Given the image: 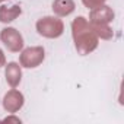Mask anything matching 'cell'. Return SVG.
<instances>
[{
	"label": "cell",
	"instance_id": "7a4b0ae2",
	"mask_svg": "<svg viewBox=\"0 0 124 124\" xmlns=\"http://www.w3.org/2000/svg\"><path fill=\"white\" fill-rule=\"evenodd\" d=\"M114 10L107 6V5H101L98 8L91 9L89 13V23L93 29V32L98 35V38L101 39H111L114 32L109 26V23L114 21Z\"/></svg>",
	"mask_w": 124,
	"mask_h": 124
},
{
	"label": "cell",
	"instance_id": "6da1fadb",
	"mask_svg": "<svg viewBox=\"0 0 124 124\" xmlns=\"http://www.w3.org/2000/svg\"><path fill=\"white\" fill-rule=\"evenodd\" d=\"M72 35H73L76 51L80 55L91 54L93 50H96L99 44L98 35L93 32L91 23L83 16H79L72 22Z\"/></svg>",
	"mask_w": 124,
	"mask_h": 124
},
{
	"label": "cell",
	"instance_id": "4fadbf2b",
	"mask_svg": "<svg viewBox=\"0 0 124 124\" xmlns=\"http://www.w3.org/2000/svg\"><path fill=\"white\" fill-rule=\"evenodd\" d=\"M2 2H6V0H0V3H2Z\"/></svg>",
	"mask_w": 124,
	"mask_h": 124
},
{
	"label": "cell",
	"instance_id": "30bf717a",
	"mask_svg": "<svg viewBox=\"0 0 124 124\" xmlns=\"http://www.w3.org/2000/svg\"><path fill=\"white\" fill-rule=\"evenodd\" d=\"M105 2L107 0H82V3L91 10V9H93V8H98V6H101V5H105Z\"/></svg>",
	"mask_w": 124,
	"mask_h": 124
},
{
	"label": "cell",
	"instance_id": "3957f363",
	"mask_svg": "<svg viewBox=\"0 0 124 124\" xmlns=\"http://www.w3.org/2000/svg\"><path fill=\"white\" fill-rule=\"evenodd\" d=\"M37 32L45 38H58L64 31V23L58 16H44L37 22Z\"/></svg>",
	"mask_w": 124,
	"mask_h": 124
},
{
	"label": "cell",
	"instance_id": "8992f818",
	"mask_svg": "<svg viewBox=\"0 0 124 124\" xmlns=\"http://www.w3.org/2000/svg\"><path fill=\"white\" fill-rule=\"evenodd\" d=\"M23 104H25V98L16 88H12L3 98V108L10 114L18 112L23 107Z\"/></svg>",
	"mask_w": 124,
	"mask_h": 124
},
{
	"label": "cell",
	"instance_id": "7c38bea8",
	"mask_svg": "<svg viewBox=\"0 0 124 124\" xmlns=\"http://www.w3.org/2000/svg\"><path fill=\"white\" fill-rule=\"evenodd\" d=\"M3 66H6V57H5L3 51L0 50V67H3Z\"/></svg>",
	"mask_w": 124,
	"mask_h": 124
},
{
	"label": "cell",
	"instance_id": "9c48e42d",
	"mask_svg": "<svg viewBox=\"0 0 124 124\" xmlns=\"http://www.w3.org/2000/svg\"><path fill=\"white\" fill-rule=\"evenodd\" d=\"M22 13V8L19 5H13V6H0V22L3 23H9L13 22L19 15Z\"/></svg>",
	"mask_w": 124,
	"mask_h": 124
},
{
	"label": "cell",
	"instance_id": "277c9868",
	"mask_svg": "<svg viewBox=\"0 0 124 124\" xmlns=\"http://www.w3.org/2000/svg\"><path fill=\"white\" fill-rule=\"evenodd\" d=\"M45 58V51L42 47H29L25 48L21 54V66L26 69H35L38 67Z\"/></svg>",
	"mask_w": 124,
	"mask_h": 124
},
{
	"label": "cell",
	"instance_id": "5b68a950",
	"mask_svg": "<svg viewBox=\"0 0 124 124\" xmlns=\"http://www.w3.org/2000/svg\"><path fill=\"white\" fill-rule=\"evenodd\" d=\"M0 39L2 42L8 47L9 51L12 53H19L23 48V38L21 35V32L12 26H8L5 29H2L0 32Z\"/></svg>",
	"mask_w": 124,
	"mask_h": 124
},
{
	"label": "cell",
	"instance_id": "8fae6325",
	"mask_svg": "<svg viewBox=\"0 0 124 124\" xmlns=\"http://www.w3.org/2000/svg\"><path fill=\"white\" fill-rule=\"evenodd\" d=\"M2 123H16V124H21V120L18 117H8V118L2 120Z\"/></svg>",
	"mask_w": 124,
	"mask_h": 124
},
{
	"label": "cell",
	"instance_id": "ba28073f",
	"mask_svg": "<svg viewBox=\"0 0 124 124\" xmlns=\"http://www.w3.org/2000/svg\"><path fill=\"white\" fill-rule=\"evenodd\" d=\"M75 8H76V5L73 0H54L51 9L58 18H64V16H69L70 13H73Z\"/></svg>",
	"mask_w": 124,
	"mask_h": 124
},
{
	"label": "cell",
	"instance_id": "52a82bcc",
	"mask_svg": "<svg viewBox=\"0 0 124 124\" xmlns=\"http://www.w3.org/2000/svg\"><path fill=\"white\" fill-rule=\"evenodd\" d=\"M5 75H6V82L9 83L10 88H16L22 80V69L15 61H12V63H9L6 66Z\"/></svg>",
	"mask_w": 124,
	"mask_h": 124
}]
</instances>
